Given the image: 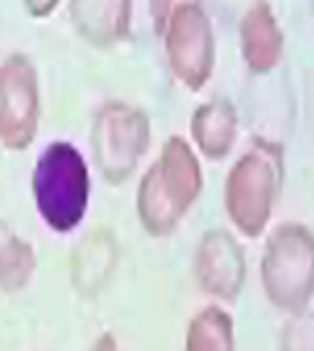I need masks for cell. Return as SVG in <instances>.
<instances>
[{
	"label": "cell",
	"instance_id": "1",
	"mask_svg": "<svg viewBox=\"0 0 314 351\" xmlns=\"http://www.w3.org/2000/svg\"><path fill=\"white\" fill-rule=\"evenodd\" d=\"M204 189L202 162L184 138L172 135L140 177L135 194L138 221L147 236L167 239L180 228Z\"/></svg>",
	"mask_w": 314,
	"mask_h": 351
},
{
	"label": "cell",
	"instance_id": "2",
	"mask_svg": "<svg viewBox=\"0 0 314 351\" xmlns=\"http://www.w3.org/2000/svg\"><path fill=\"white\" fill-rule=\"evenodd\" d=\"M285 182L282 147L265 138H253L248 150L231 165L224 182V206L233 228L245 239H258L273 217Z\"/></svg>",
	"mask_w": 314,
	"mask_h": 351
},
{
	"label": "cell",
	"instance_id": "3",
	"mask_svg": "<svg viewBox=\"0 0 314 351\" xmlns=\"http://www.w3.org/2000/svg\"><path fill=\"white\" fill-rule=\"evenodd\" d=\"M35 206L54 234H71L82 226L91 197V177L79 147L57 141L40 152L32 172Z\"/></svg>",
	"mask_w": 314,
	"mask_h": 351
},
{
	"label": "cell",
	"instance_id": "4",
	"mask_svg": "<svg viewBox=\"0 0 314 351\" xmlns=\"http://www.w3.org/2000/svg\"><path fill=\"white\" fill-rule=\"evenodd\" d=\"M261 285L273 307L285 315L309 310L314 300V231L287 221L268 234L261 256Z\"/></svg>",
	"mask_w": 314,
	"mask_h": 351
},
{
	"label": "cell",
	"instance_id": "5",
	"mask_svg": "<svg viewBox=\"0 0 314 351\" xmlns=\"http://www.w3.org/2000/svg\"><path fill=\"white\" fill-rule=\"evenodd\" d=\"M150 116L125 101H106L91 125L93 162L108 184H125L150 147Z\"/></svg>",
	"mask_w": 314,
	"mask_h": 351
},
{
	"label": "cell",
	"instance_id": "6",
	"mask_svg": "<svg viewBox=\"0 0 314 351\" xmlns=\"http://www.w3.org/2000/svg\"><path fill=\"white\" fill-rule=\"evenodd\" d=\"M40 79L25 54L0 62V145L25 150L40 128Z\"/></svg>",
	"mask_w": 314,
	"mask_h": 351
},
{
	"label": "cell",
	"instance_id": "7",
	"mask_svg": "<svg viewBox=\"0 0 314 351\" xmlns=\"http://www.w3.org/2000/svg\"><path fill=\"white\" fill-rule=\"evenodd\" d=\"M165 49H167L172 74L189 91L206 86L214 71V29L202 3H186L172 12L165 29Z\"/></svg>",
	"mask_w": 314,
	"mask_h": 351
},
{
	"label": "cell",
	"instance_id": "8",
	"mask_svg": "<svg viewBox=\"0 0 314 351\" xmlns=\"http://www.w3.org/2000/svg\"><path fill=\"white\" fill-rule=\"evenodd\" d=\"M192 276L206 298L221 304H233L248 280V261L241 241L226 228L204 231L194 248Z\"/></svg>",
	"mask_w": 314,
	"mask_h": 351
},
{
	"label": "cell",
	"instance_id": "9",
	"mask_svg": "<svg viewBox=\"0 0 314 351\" xmlns=\"http://www.w3.org/2000/svg\"><path fill=\"white\" fill-rule=\"evenodd\" d=\"M121 263V243L111 228H91L69 256V282L79 298H96L113 280Z\"/></svg>",
	"mask_w": 314,
	"mask_h": 351
},
{
	"label": "cell",
	"instance_id": "10",
	"mask_svg": "<svg viewBox=\"0 0 314 351\" xmlns=\"http://www.w3.org/2000/svg\"><path fill=\"white\" fill-rule=\"evenodd\" d=\"M241 54L243 62L253 74H268L278 66L282 57V29L273 15V8L265 0H256L243 12L239 25Z\"/></svg>",
	"mask_w": 314,
	"mask_h": 351
},
{
	"label": "cell",
	"instance_id": "11",
	"mask_svg": "<svg viewBox=\"0 0 314 351\" xmlns=\"http://www.w3.org/2000/svg\"><path fill=\"white\" fill-rule=\"evenodd\" d=\"M133 0H69L76 32L93 47H113L130 32Z\"/></svg>",
	"mask_w": 314,
	"mask_h": 351
},
{
	"label": "cell",
	"instance_id": "12",
	"mask_svg": "<svg viewBox=\"0 0 314 351\" xmlns=\"http://www.w3.org/2000/svg\"><path fill=\"white\" fill-rule=\"evenodd\" d=\"M192 141L197 150L211 162H219L233 150L239 138V111L228 99L204 101L192 116Z\"/></svg>",
	"mask_w": 314,
	"mask_h": 351
},
{
	"label": "cell",
	"instance_id": "13",
	"mask_svg": "<svg viewBox=\"0 0 314 351\" xmlns=\"http://www.w3.org/2000/svg\"><path fill=\"white\" fill-rule=\"evenodd\" d=\"M184 351H236L233 317L221 304H206L189 319Z\"/></svg>",
	"mask_w": 314,
	"mask_h": 351
},
{
	"label": "cell",
	"instance_id": "14",
	"mask_svg": "<svg viewBox=\"0 0 314 351\" xmlns=\"http://www.w3.org/2000/svg\"><path fill=\"white\" fill-rule=\"evenodd\" d=\"M37 273L35 246L23 236L12 234L0 246V293L18 295L32 282Z\"/></svg>",
	"mask_w": 314,
	"mask_h": 351
},
{
	"label": "cell",
	"instance_id": "15",
	"mask_svg": "<svg viewBox=\"0 0 314 351\" xmlns=\"http://www.w3.org/2000/svg\"><path fill=\"white\" fill-rule=\"evenodd\" d=\"M278 351H314V312L287 315L280 327Z\"/></svg>",
	"mask_w": 314,
	"mask_h": 351
},
{
	"label": "cell",
	"instance_id": "16",
	"mask_svg": "<svg viewBox=\"0 0 314 351\" xmlns=\"http://www.w3.org/2000/svg\"><path fill=\"white\" fill-rule=\"evenodd\" d=\"M186 3H202V0H150V15H152V25H155L157 35H165L172 12H175L177 8L186 5Z\"/></svg>",
	"mask_w": 314,
	"mask_h": 351
},
{
	"label": "cell",
	"instance_id": "17",
	"mask_svg": "<svg viewBox=\"0 0 314 351\" xmlns=\"http://www.w3.org/2000/svg\"><path fill=\"white\" fill-rule=\"evenodd\" d=\"M25 8L29 10V15H35V18H45L49 12L57 8L59 0H23Z\"/></svg>",
	"mask_w": 314,
	"mask_h": 351
},
{
	"label": "cell",
	"instance_id": "18",
	"mask_svg": "<svg viewBox=\"0 0 314 351\" xmlns=\"http://www.w3.org/2000/svg\"><path fill=\"white\" fill-rule=\"evenodd\" d=\"M91 351H125L121 346V341H118V337L113 332H104L99 334V339L93 341Z\"/></svg>",
	"mask_w": 314,
	"mask_h": 351
},
{
	"label": "cell",
	"instance_id": "19",
	"mask_svg": "<svg viewBox=\"0 0 314 351\" xmlns=\"http://www.w3.org/2000/svg\"><path fill=\"white\" fill-rule=\"evenodd\" d=\"M12 234H15V231L10 228V223H8L5 219L0 217V246H3V243H5V241L10 239Z\"/></svg>",
	"mask_w": 314,
	"mask_h": 351
}]
</instances>
